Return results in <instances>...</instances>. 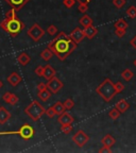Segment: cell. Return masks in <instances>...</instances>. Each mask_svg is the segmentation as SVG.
Wrapping results in <instances>:
<instances>
[{
  "mask_svg": "<svg viewBox=\"0 0 136 153\" xmlns=\"http://www.w3.org/2000/svg\"><path fill=\"white\" fill-rule=\"evenodd\" d=\"M4 1L10 7H13L16 12H18V11H20V10L30 1V0H4Z\"/></svg>",
  "mask_w": 136,
  "mask_h": 153,
  "instance_id": "8fae6325",
  "label": "cell"
},
{
  "mask_svg": "<svg viewBox=\"0 0 136 153\" xmlns=\"http://www.w3.org/2000/svg\"><path fill=\"white\" fill-rule=\"evenodd\" d=\"M7 83H9L10 85L12 86V87H15V86H17L19 83H20V82L22 81V78L19 74L13 71L12 74H10V76L7 78Z\"/></svg>",
  "mask_w": 136,
  "mask_h": 153,
  "instance_id": "7c38bea8",
  "label": "cell"
},
{
  "mask_svg": "<svg viewBox=\"0 0 136 153\" xmlns=\"http://www.w3.org/2000/svg\"><path fill=\"white\" fill-rule=\"evenodd\" d=\"M115 108H117V110L119 111L121 114H123V113H126L128 110H129L130 104H129V102L126 100V99H121V100H119L117 103H116Z\"/></svg>",
  "mask_w": 136,
  "mask_h": 153,
  "instance_id": "e0dca14e",
  "label": "cell"
},
{
  "mask_svg": "<svg viewBox=\"0 0 136 153\" xmlns=\"http://www.w3.org/2000/svg\"><path fill=\"white\" fill-rule=\"evenodd\" d=\"M18 101H19V98L17 97V95H15V94L12 93V96H11V98H10V100L7 103L11 105H16L17 103H18Z\"/></svg>",
  "mask_w": 136,
  "mask_h": 153,
  "instance_id": "836d02e7",
  "label": "cell"
},
{
  "mask_svg": "<svg viewBox=\"0 0 136 153\" xmlns=\"http://www.w3.org/2000/svg\"><path fill=\"white\" fill-rule=\"evenodd\" d=\"M0 106H1V105H0Z\"/></svg>",
  "mask_w": 136,
  "mask_h": 153,
  "instance_id": "bcb514c9",
  "label": "cell"
},
{
  "mask_svg": "<svg viewBox=\"0 0 136 153\" xmlns=\"http://www.w3.org/2000/svg\"><path fill=\"white\" fill-rule=\"evenodd\" d=\"M51 96H52V93H51L48 88H45V89H43V91H37V98L41 101H43V102L48 101V99L50 98Z\"/></svg>",
  "mask_w": 136,
  "mask_h": 153,
  "instance_id": "d6986e66",
  "label": "cell"
},
{
  "mask_svg": "<svg viewBox=\"0 0 136 153\" xmlns=\"http://www.w3.org/2000/svg\"><path fill=\"white\" fill-rule=\"evenodd\" d=\"M127 33V30H121V29H115V35L117 36V37L121 38L123 37Z\"/></svg>",
  "mask_w": 136,
  "mask_h": 153,
  "instance_id": "d590c367",
  "label": "cell"
},
{
  "mask_svg": "<svg viewBox=\"0 0 136 153\" xmlns=\"http://www.w3.org/2000/svg\"><path fill=\"white\" fill-rule=\"evenodd\" d=\"M79 24L81 25L82 27H88V26H91L93 25V18H91L89 15L87 14H84L81 18L79 19Z\"/></svg>",
  "mask_w": 136,
  "mask_h": 153,
  "instance_id": "ffe728a7",
  "label": "cell"
},
{
  "mask_svg": "<svg viewBox=\"0 0 136 153\" xmlns=\"http://www.w3.org/2000/svg\"><path fill=\"white\" fill-rule=\"evenodd\" d=\"M126 3H127L126 0H113V4L117 9H122L126 5Z\"/></svg>",
  "mask_w": 136,
  "mask_h": 153,
  "instance_id": "f546056e",
  "label": "cell"
},
{
  "mask_svg": "<svg viewBox=\"0 0 136 153\" xmlns=\"http://www.w3.org/2000/svg\"><path fill=\"white\" fill-rule=\"evenodd\" d=\"M46 85H47V88L49 89L52 94H57L63 87H64V83H63L60 79L55 78V76H53L52 79L48 80Z\"/></svg>",
  "mask_w": 136,
  "mask_h": 153,
  "instance_id": "ba28073f",
  "label": "cell"
},
{
  "mask_svg": "<svg viewBox=\"0 0 136 153\" xmlns=\"http://www.w3.org/2000/svg\"><path fill=\"white\" fill-rule=\"evenodd\" d=\"M74 128H72L71 124H68V126H61V132L64 134H69L70 132H72Z\"/></svg>",
  "mask_w": 136,
  "mask_h": 153,
  "instance_id": "1f68e13d",
  "label": "cell"
},
{
  "mask_svg": "<svg viewBox=\"0 0 136 153\" xmlns=\"http://www.w3.org/2000/svg\"><path fill=\"white\" fill-rule=\"evenodd\" d=\"M115 91H116V93H117V94L123 91H124L123 83H121V82H117V83H115Z\"/></svg>",
  "mask_w": 136,
  "mask_h": 153,
  "instance_id": "e575fe53",
  "label": "cell"
},
{
  "mask_svg": "<svg viewBox=\"0 0 136 153\" xmlns=\"http://www.w3.org/2000/svg\"><path fill=\"white\" fill-rule=\"evenodd\" d=\"M2 86H3V82L0 80V88H2Z\"/></svg>",
  "mask_w": 136,
  "mask_h": 153,
  "instance_id": "ee69618b",
  "label": "cell"
},
{
  "mask_svg": "<svg viewBox=\"0 0 136 153\" xmlns=\"http://www.w3.org/2000/svg\"><path fill=\"white\" fill-rule=\"evenodd\" d=\"M99 152L100 153H111L112 152V150H111V148H109V147L102 146V148L99 149Z\"/></svg>",
  "mask_w": 136,
  "mask_h": 153,
  "instance_id": "f35d334b",
  "label": "cell"
},
{
  "mask_svg": "<svg viewBox=\"0 0 136 153\" xmlns=\"http://www.w3.org/2000/svg\"><path fill=\"white\" fill-rule=\"evenodd\" d=\"M130 44H131V46L134 48V49H136V35L132 38L131 41H130Z\"/></svg>",
  "mask_w": 136,
  "mask_h": 153,
  "instance_id": "b9f144b4",
  "label": "cell"
},
{
  "mask_svg": "<svg viewBox=\"0 0 136 153\" xmlns=\"http://www.w3.org/2000/svg\"><path fill=\"white\" fill-rule=\"evenodd\" d=\"M0 28L4 32H7L11 37H17L25 29V24L18 17H15L13 19L4 18L0 22Z\"/></svg>",
  "mask_w": 136,
  "mask_h": 153,
  "instance_id": "7a4b0ae2",
  "label": "cell"
},
{
  "mask_svg": "<svg viewBox=\"0 0 136 153\" xmlns=\"http://www.w3.org/2000/svg\"><path fill=\"white\" fill-rule=\"evenodd\" d=\"M96 93L98 94L105 102H110L115 96L117 95L115 91V84L113 83L110 78L104 79L102 83L99 84V86L96 88Z\"/></svg>",
  "mask_w": 136,
  "mask_h": 153,
  "instance_id": "3957f363",
  "label": "cell"
},
{
  "mask_svg": "<svg viewBox=\"0 0 136 153\" xmlns=\"http://www.w3.org/2000/svg\"><path fill=\"white\" fill-rule=\"evenodd\" d=\"M46 108L38 101L34 100L25 108V114L28 115L33 121H38L39 118L45 114Z\"/></svg>",
  "mask_w": 136,
  "mask_h": 153,
  "instance_id": "5b68a950",
  "label": "cell"
},
{
  "mask_svg": "<svg viewBox=\"0 0 136 153\" xmlns=\"http://www.w3.org/2000/svg\"><path fill=\"white\" fill-rule=\"evenodd\" d=\"M72 141H74V145H77L79 148H82V147H84L86 143L89 141V136L83 131V130H79L76 134H74Z\"/></svg>",
  "mask_w": 136,
  "mask_h": 153,
  "instance_id": "52a82bcc",
  "label": "cell"
},
{
  "mask_svg": "<svg viewBox=\"0 0 136 153\" xmlns=\"http://www.w3.org/2000/svg\"><path fill=\"white\" fill-rule=\"evenodd\" d=\"M35 134V130L31 124L25 123L17 131H0V136L2 135H18L25 140H30Z\"/></svg>",
  "mask_w": 136,
  "mask_h": 153,
  "instance_id": "277c9868",
  "label": "cell"
},
{
  "mask_svg": "<svg viewBox=\"0 0 136 153\" xmlns=\"http://www.w3.org/2000/svg\"><path fill=\"white\" fill-rule=\"evenodd\" d=\"M78 44L74 43L70 38L69 35H67L65 32H60V34L52 41L48 43V48L56 55L60 61H65L72 52L77 49Z\"/></svg>",
  "mask_w": 136,
  "mask_h": 153,
  "instance_id": "6da1fadb",
  "label": "cell"
},
{
  "mask_svg": "<svg viewBox=\"0 0 136 153\" xmlns=\"http://www.w3.org/2000/svg\"><path fill=\"white\" fill-rule=\"evenodd\" d=\"M133 64H134V66H135V67H136V59H135V60H134V62H133Z\"/></svg>",
  "mask_w": 136,
  "mask_h": 153,
  "instance_id": "f6af8a7d",
  "label": "cell"
},
{
  "mask_svg": "<svg viewBox=\"0 0 136 153\" xmlns=\"http://www.w3.org/2000/svg\"><path fill=\"white\" fill-rule=\"evenodd\" d=\"M120 114H121V113H120L117 108H113L112 110L109 112V117H110L111 119H113V120H116V119H118V118H119Z\"/></svg>",
  "mask_w": 136,
  "mask_h": 153,
  "instance_id": "d4e9b609",
  "label": "cell"
},
{
  "mask_svg": "<svg viewBox=\"0 0 136 153\" xmlns=\"http://www.w3.org/2000/svg\"><path fill=\"white\" fill-rule=\"evenodd\" d=\"M53 55L54 54H53V52L49 49V48H47V49H45V50H43L41 52V57L44 61H47V62L51 60V57H52Z\"/></svg>",
  "mask_w": 136,
  "mask_h": 153,
  "instance_id": "cb8c5ba5",
  "label": "cell"
},
{
  "mask_svg": "<svg viewBox=\"0 0 136 153\" xmlns=\"http://www.w3.org/2000/svg\"><path fill=\"white\" fill-rule=\"evenodd\" d=\"M126 14H127L128 17H130V18H132V19L136 18V7H134V5L129 7L127 10V12H126Z\"/></svg>",
  "mask_w": 136,
  "mask_h": 153,
  "instance_id": "484cf974",
  "label": "cell"
},
{
  "mask_svg": "<svg viewBox=\"0 0 136 153\" xmlns=\"http://www.w3.org/2000/svg\"><path fill=\"white\" fill-rule=\"evenodd\" d=\"M55 74H56V70L53 68L51 65L47 64L44 66V72H43V78H45L46 80H50L52 79L53 76H55Z\"/></svg>",
  "mask_w": 136,
  "mask_h": 153,
  "instance_id": "4fadbf2b",
  "label": "cell"
},
{
  "mask_svg": "<svg viewBox=\"0 0 136 153\" xmlns=\"http://www.w3.org/2000/svg\"><path fill=\"white\" fill-rule=\"evenodd\" d=\"M47 88V85H46V83H43V82H41V83L37 84V91H43V89Z\"/></svg>",
  "mask_w": 136,
  "mask_h": 153,
  "instance_id": "60d3db41",
  "label": "cell"
},
{
  "mask_svg": "<svg viewBox=\"0 0 136 153\" xmlns=\"http://www.w3.org/2000/svg\"><path fill=\"white\" fill-rule=\"evenodd\" d=\"M52 108L53 111H54L55 115H61L62 113H64L65 111V108H64V104H63V102H60V101H57V102H55L54 104L52 105Z\"/></svg>",
  "mask_w": 136,
  "mask_h": 153,
  "instance_id": "44dd1931",
  "label": "cell"
},
{
  "mask_svg": "<svg viewBox=\"0 0 136 153\" xmlns=\"http://www.w3.org/2000/svg\"><path fill=\"white\" fill-rule=\"evenodd\" d=\"M115 29H121V30H127L129 28V24H128L123 18H120L118 19L117 22H115L114 24Z\"/></svg>",
  "mask_w": 136,
  "mask_h": 153,
  "instance_id": "7402d4cb",
  "label": "cell"
},
{
  "mask_svg": "<svg viewBox=\"0 0 136 153\" xmlns=\"http://www.w3.org/2000/svg\"><path fill=\"white\" fill-rule=\"evenodd\" d=\"M121 78L124 80V81L130 82L134 78L133 71H132V70H130V69H124L123 71L121 72Z\"/></svg>",
  "mask_w": 136,
  "mask_h": 153,
  "instance_id": "603a6c76",
  "label": "cell"
},
{
  "mask_svg": "<svg viewBox=\"0 0 136 153\" xmlns=\"http://www.w3.org/2000/svg\"><path fill=\"white\" fill-rule=\"evenodd\" d=\"M11 96H12V93H5V94H3V96H2V100L4 101V102H9V100H10V98H11Z\"/></svg>",
  "mask_w": 136,
  "mask_h": 153,
  "instance_id": "ab89813d",
  "label": "cell"
},
{
  "mask_svg": "<svg viewBox=\"0 0 136 153\" xmlns=\"http://www.w3.org/2000/svg\"><path fill=\"white\" fill-rule=\"evenodd\" d=\"M17 61L22 66H26V65H28L29 63L31 62V57L27 52H22L19 53V55L17 56Z\"/></svg>",
  "mask_w": 136,
  "mask_h": 153,
  "instance_id": "ac0fdd59",
  "label": "cell"
},
{
  "mask_svg": "<svg viewBox=\"0 0 136 153\" xmlns=\"http://www.w3.org/2000/svg\"><path fill=\"white\" fill-rule=\"evenodd\" d=\"M70 38H71L72 41L74 42V43L79 44L80 42H82L85 38V35H84V32L83 30H82L81 28H79V27H77L76 29H74L71 31V33L69 34Z\"/></svg>",
  "mask_w": 136,
  "mask_h": 153,
  "instance_id": "9c48e42d",
  "label": "cell"
},
{
  "mask_svg": "<svg viewBox=\"0 0 136 153\" xmlns=\"http://www.w3.org/2000/svg\"><path fill=\"white\" fill-rule=\"evenodd\" d=\"M27 34H28V36L31 38L32 41L38 42L44 35H45V30H44L38 24H34L30 27V29L28 30Z\"/></svg>",
  "mask_w": 136,
  "mask_h": 153,
  "instance_id": "8992f818",
  "label": "cell"
},
{
  "mask_svg": "<svg viewBox=\"0 0 136 153\" xmlns=\"http://www.w3.org/2000/svg\"><path fill=\"white\" fill-rule=\"evenodd\" d=\"M11 117H12L11 113H10L5 108L0 106V124H1V126L5 124L10 119H11Z\"/></svg>",
  "mask_w": 136,
  "mask_h": 153,
  "instance_id": "5bb4252c",
  "label": "cell"
},
{
  "mask_svg": "<svg viewBox=\"0 0 136 153\" xmlns=\"http://www.w3.org/2000/svg\"><path fill=\"white\" fill-rule=\"evenodd\" d=\"M34 72H35V74H37L38 76H43V72H44V66H42V65H39V66H37L34 69Z\"/></svg>",
  "mask_w": 136,
  "mask_h": 153,
  "instance_id": "74e56055",
  "label": "cell"
},
{
  "mask_svg": "<svg viewBox=\"0 0 136 153\" xmlns=\"http://www.w3.org/2000/svg\"><path fill=\"white\" fill-rule=\"evenodd\" d=\"M83 32H84V35L85 37H87L88 39H93L97 34H98V29L94 27V25L91 26H88V27H85L83 29Z\"/></svg>",
  "mask_w": 136,
  "mask_h": 153,
  "instance_id": "9a60e30c",
  "label": "cell"
},
{
  "mask_svg": "<svg viewBox=\"0 0 136 153\" xmlns=\"http://www.w3.org/2000/svg\"><path fill=\"white\" fill-rule=\"evenodd\" d=\"M74 121V118L72 117L69 113L64 112L61 115H59V118H57V122L61 124V126H68V124H72Z\"/></svg>",
  "mask_w": 136,
  "mask_h": 153,
  "instance_id": "30bf717a",
  "label": "cell"
},
{
  "mask_svg": "<svg viewBox=\"0 0 136 153\" xmlns=\"http://www.w3.org/2000/svg\"><path fill=\"white\" fill-rule=\"evenodd\" d=\"M78 10H79V12H80V13H83V14H85L86 11L88 10V3L80 2V3H79V7H78Z\"/></svg>",
  "mask_w": 136,
  "mask_h": 153,
  "instance_id": "f1b7e54d",
  "label": "cell"
},
{
  "mask_svg": "<svg viewBox=\"0 0 136 153\" xmlns=\"http://www.w3.org/2000/svg\"><path fill=\"white\" fill-rule=\"evenodd\" d=\"M76 0H63V4H64L65 7L67 9H71L74 7V5L76 4Z\"/></svg>",
  "mask_w": 136,
  "mask_h": 153,
  "instance_id": "d6a6232c",
  "label": "cell"
},
{
  "mask_svg": "<svg viewBox=\"0 0 136 153\" xmlns=\"http://www.w3.org/2000/svg\"><path fill=\"white\" fill-rule=\"evenodd\" d=\"M47 33L51 36L55 35V34L57 33V28L54 26V25H50V26L47 28Z\"/></svg>",
  "mask_w": 136,
  "mask_h": 153,
  "instance_id": "4dcf8cb0",
  "label": "cell"
},
{
  "mask_svg": "<svg viewBox=\"0 0 136 153\" xmlns=\"http://www.w3.org/2000/svg\"><path fill=\"white\" fill-rule=\"evenodd\" d=\"M16 11H15L13 7H11L10 10H7V13H5V19H13L15 17H17Z\"/></svg>",
  "mask_w": 136,
  "mask_h": 153,
  "instance_id": "83f0119b",
  "label": "cell"
},
{
  "mask_svg": "<svg viewBox=\"0 0 136 153\" xmlns=\"http://www.w3.org/2000/svg\"><path fill=\"white\" fill-rule=\"evenodd\" d=\"M45 114L47 115L49 118H51V119H52V118H54V116H55V113H54V111H53L52 106H51V108H47V110H46V112H45Z\"/></svg>",
  "mask_w": 136,
  "mask_h": 153,
  "instance_id": "8d00e7d4",
  "label": "cell"
},
{
  "mask_svg": "<svg viewBox=\"0 0 136 153\" xmlns=\"http://www.w3.org/2000/svg\"><path fill=\"white\" fill-rule=\"evenodd\" d=\"M77 2H85V3H89L91 1V0H76Z\"/></svg>",
  "mask_w": 136,
  "mask_h": 153,
  "instance_id": "7bdbcfd3",
  "label": "cell"
},
{
  "mask_svg": "<svg viewBox=\"0 0 136 153\" xmlns=\"http://www.w3.org/2000/svg\"><path fill=\"white\" fill-rule=\"evenodd\" d=\"M63 104H64L65 110L69 111V110H71V108L74 106V101L72 100L71 98H68V99H66L64 102H63Z\"/></svg>",
  "mask_w": 136,
  "mask_h": 153,
  "instance_id": "4316f807",
  "label": "cell"
},
{
  "mask_svg": "<svg viewBox=\"0 0 136 153\" xmlns=\"http://www.w3.org/2000/svg\"><path fill=\"white\" fill-rule=\"evenodd\" d=\"M101 143H102V146L112 148L115 143H116V139H115V137L113 136V135H111V134H106V135H104V136L102 137V139H101Z\"/></svg>",
  "mask_w": 136,
  "mask_h": 153,
  "instance_id": "2e32d148",
  "label": "cell"
}]
</instances>
